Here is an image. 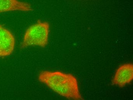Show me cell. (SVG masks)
Returning a JSON list of instances; mask_svg holds the SVG:
<instances>
[{"label": "cell", "mask_w": 133, "mask_h": 100, "mask_svg": "<svg viewBox=\"0 0 133 100\" xmlns=\"http://www.w3.org/2000/svg\"><path fill=\"white\" fill-rule=\"evenodd\" d=\"M49 32V23L38 20L26 29L21 48H24L31 46L46 47L48 44Z\"/></svg>", "instance_id": "obj_2"}, {"label": "cell", "mask_w": 133, "mask_h": 100, "mask_svg": "<svg viewBox=\"0 0 133 100\" xmlns=\"http://www.w3.org/2000/svg\"><path fill=\"white\" fill-rule=\"evenodd\" d=\"M133 80V65L126 63L120 66L116 70L111 84L123 87L130 84Z\"/></svg>", "instance_id": "obj_3"}, {"label": "cell", "mask_w": 133, "mask_h": 100, "mask_svg": "<svg viewBox=\"0 0 133 100\" xmlns=\"http://www.w3.org/2000/svg\"><path fill=\"white\" fill-rule=\"evenodd\" d=\"M15 39L12 33L0 24V57L11 55L15 48Z\"/></svg>", "instance_id": "obj_4"}, {"label": "cell", "mask_w": 133, "mask_h": 100, "mask_svg": "<svg viewBox=\"0 0 133 100\" xmlns=\"http://www.w3.org/2000/svg\"><path fill=\"white\" fill-rule=\"evenodd\" d=\"M33 9L30 4L18 0H0V13L14 11L30 12Z\"/></svg>", "instance_id": "obj_5"}, {"label": "cell", "mask_w": 133, "mask_h": 100, "mask_svg": "<svg viewBox=\"0 0 133 100\" xmlns=\"http://www.w3.org/2000/svg\"><path fill=\"white\" fill-rule=\"evenodd\" d=\"M38 78L54 92L68 99H84L80 93L77 79L72 74L44 70L39 73Z\"/></svg>", "instance_id": "obj_1"}]
</instances>
